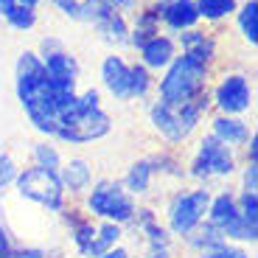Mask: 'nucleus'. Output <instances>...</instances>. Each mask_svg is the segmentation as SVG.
Returning a JSON list of instances; mask_svg holds the SVG:
<instances>
[{"label": "nucleus", "mask_w": 258, "mask_h": 258, "mask_svg": "<svg viewBox=\"0 0 258 258\" xmlns=\"http://www.w3.org/2000/svg\"><path fill=\"white\" fill-rule=\"evenodd\" d=\"M87 211L115 225H126L135 216V200L118 180H98L87 194Z\"/></svg>", "instance_id": "nucleus-5"}, {"label": "nucleus", "mask_w": 258, "mask_h": 258, "mask_svg": "<svg viewBox=\"0 0 258 258\" xmlns=\"http://www.w3.org/2000/svg\"><path fill=\"white\" fill-rule=\"evenodd\" d=\"M98 258H129V252L123 250V247H112V250H107L104 255H98Z\"/></svg>", "instance_id": "nucleus-36"}, {"label": "nucleus", "mask_w": 258, "mask_h": 258, "mask_svg": "<svg viewBox=\"0 0 258 258\" xmlns=\"http://www.w3.org/2000/svg\"><path fill=\"white\" fill-rule=\"evenodd\" d=\"M233 9H236V0H197L200 17H208V20H219L225 14H230Z\"/></svg>", "instance_id": "nucleus-24"}, {"label": "nucleus", "mask_w": 258, "mask_h": 258, "mask_svg": "<svg viewBox=\"0 0 258 258\" xmlns=\"http://www.w3.org/2000/svg\"><path fill=\"white\" fill-rule=\"evenodd\" d=\"M205 71H208V62L194 56V53L174 59L166 79L160 82V98L166 104H182L197 98L202 93V84H205Z\"/></svg>", "instance_id": "nucleus-3"}, {"label": "nucleus", "mask_w": 258, "mask_h": 258, "mask_svg": "<svg viewBox=\"0 0 258 258\" xmlns=\"http://www.w3.org/2000/svg\"><path fill=\"white\" fill-rule=\"evenodd\" d=\"M9 23H12L14 28H31L34 23H37V14H34V6H23V3H14L12 9H9Z\"/></svg>", "instance_id": "nucleus-27"}, {"label": "nucleus", "mask_w": 258, "mask_h": 258, "mask_svg": "<svg viewBox=\"0 0 258 258\" xmlns=\"http://www.w3.org/2000/svg\"><path fill=\"white\" fill-rule=\"evenodd\" d=\"M236 171V157H233V149L227 143H222L219 138H202L200 152L194 157L191 174L200 177V180H208V177H230Z\"/></svg>", "instance_id": "nucleus-8"}, {"label": "nucleus", "mask_w": 258, "mask_h": 258, "mask_svg": "<svg viewBox=\"0 0 258 258\" xmlns=\"http://www.w3.org/2000/svg\"><path fill=\"white\" fill-rule=\"evenodd\" d=\"M45 258H62V255H45Z\"/></svg>", "instance_id": "nucleus-40"}, {"label": "nucleus", "mask_w": 258, "mask_h": 258, "mask_svg": "<svg viewBox=\"0 0 258 258\" xmlns=\"http://www.w3.org/2000/svg\"><path fill=\"white\" fill-rule=\"evenodd\" d=\"M200 258H250L247 255L244 247H233V244H222L216 247V250H208V252H200Z\"/></svg>", "instance_id": "nucleus-30"}, {"label": "nucleus", "mask_w": 258, "mask_h": 258, "mask_svg": "<svg viewBox=\"0 0 258 258\" xmlns=\"http://www.w3.org/2000/svg\"><path fill=\"white\" fill-rule=\"evenodd\" d=\"M71 236H73L76 250L82 252V255H87V252H90L93 239H96V225H93L90 219H76L71 225Z\"/></svg>", "instance_id": "nucleus-21"}, {"label": "nucleus", "mask_w": 258, "mask_h": 258, "mask_svg": "<svg viewBox=\"0 0 258 258\" xmlns=\"http://www.w3.org/2000/svg\"><path fill=\"white\" fill-rule=\"evenodd\" d=\"M208 205H211V191H205V188L177 194L171 205H168V227H171V233H177V236L191 233L200 222H205Z\"/></svg>", "instance_id": "nucleus-7"}, {"label": "nucleus", "mask_w": 258, "mask_h": 258, "mask_svg": "<svg viewBox=\"0 0 258 258\" xmlns=\"http://www.w3.org/2000/svg\"><path fill=\"white\" fill-rule=\"evenodd\" d=\"M59 182H62L64 191L71 194H82L90 188L93 182V171L90 166H87V160H82V157H76V160H68L64 166H59Z\"/></svg>", "instance_id": "nucleus-11"}, {"label": "nucleus", "mask_w": 258, "mask_h": 258, "mask_svg": "<svg viewBox=\"0 0 258 258\" xmlns=\"http://www.w3.org/2000/svg\"><path fill=\"white\" fill-rule=\"evenodd\" d=\"M121 236H123V233H121V225H115V222H104L101 227H96V239H93V244H90L87 258H98V255H104L107 250L118 247Z\"/></svg>", "instance_id": "nucleus-18"}, {"label": "nucleus", "mask_w": 258, "mask_h": 258, "mask_svg": "<svg viewBox=\"0 0 258 258\" xmlns=\"http://www.w3.org/2000/svg\"><path fill=\"white\" fill-rule=\"evenodd\" d=\"M14 250L12 244V233H9V227L0 222V258H9V252Z\"/></svg>", "instance_id": "nucleus-33"}, {"label": "nucleus", "mask_w": 258, "mask_h": 258, "mask_svg": "<svg viewBox=\"0 0 258 258\" xmlns=\"http://www.w3.org/2000/svg\"><path fill=\"white\" fill-rule=\"evenodd\" d=\"M17 3H23V6H34V3H39V0H17Z\"/></svg>", "instance_id": "nucleus-39"}, {"label": "nucleus", "mask_w": 258, "mask_h": 258, "mask_svg": "<svg viewBox=\"0 0 258 258\" xmlns=\"http://www.w3.org/2000/svg\"><path fill=\"white\" fill-rule=\"evenodd\" d=\"M205 107H208V98L202 96V93L197 98H191V101H182V104L157 101L155 107H152V123H155V129L160 135H166L168 141L180 143V141H185L194 132V126L200 123Z\"/></svg>", "instance_id": "nucleus-4"}, {"label": "nucleus", "mask_w": 258, "mask_h": 258, "mask_svg": "<svg viewBox=\"0 0 258 258\" xmlns=\"http://www.w3.org/2000/svg\"><path fill=\"white\" fill-rule=\"evenodd\" d=\"M14 177H17V166H14V160L9 155H0V191H3L9 182H14Z\"/></svg>", "instance_id": "nucleus-31"}, {"label": "nucleus", "mask_w": 258, "mask_h": 258, "mask_svg": "<svg viewBox=\"0 0 258 258\" xmlns=\"http://www.w3.org/2000/svg\"><path fill=\"white\" fill-rule=\"evenodd\" d=\"M236 205H239V213L244 216V219H250V222L258 219V197H255V191H241V197L236 200Z\"/></svg>", "instance_id": "nucleus-28"}, {"label": "nucleus", "mask_w": 258, "mask_h": 258, "mask_svg": "<svg viewBox=\"0 0 258 258\" xmlns=\"http://www.w3.org/2000/svg\"><path fill=\"white\" fill-rule=\"evenodd\" d=\"M98 31L104 34V39H110V42H123L126 39V23L118 12H110V9H104L98 14Z\"/></svg>", "instance_id": "nucleus-20"}, {"label": "nucleus", "mask_w": 258, "mask_h": 258, "mask_svg": "<svg viewBox=\"0 0 258 258\" xmlns=\"http://www.w3.org/2000/svg\"><path fill=\"white\" fill-rule=\"evenodd\" d=\"M149 87H152V79H149L146 68H143V64H132V98L146 96Z\"/></svg>", "instance_id": "nucleus-29"}, {"label": "nucleus", "mask_w": 258, "mask_h": 258, "mask_svg": "<svg viewBox=\"0 0 258 258\" xmlns=\"http://www.w3.org/2000/svg\"><path fill=\"white\" fill-rule=\"evenodd\" d=\"M239 26H241V31H244V37L250 39V42H255L258 39V3L255 0H250V3L239 12Z\"/></svg>", "instance_id": "nucleus-25"}, {"label": "nucleus", "mask_w": 258, "mask_h": 258, "mask_svg": "<svg viewBox=\"0 0 258 258\" xmlns=\"http://www.w3.org/2000/svg\"><path fill=\"white\" fill-rule=\"evenodd\" d=\"M182 48H185V53H194V56L205 59V62L213 56V42L205 37V34H200V31L182 34Z\"/></svg>", "instance_id": "nucleus-23"}, {"label": "nucleus", "mask_w": 258, "mask_h": 258, "mask_svg": "<svg viewBox=\"0 0 258 258\" xmlns=\"http://www.w3.org/2000/svg\"><path fill=\"white\" fill-rule=\"evenodd\" d=\"M17 0H0V14H9V9L14 6Z\"/></svg>", "instance_id": "nucleus-37"}, {"label": "nucleus", "mask_w": 258, "mask_h": 258, "mask_svg": "<svg viewBox=\"0 0 258 258\" xmlns=\"http://www.w3.org/2000/svg\"><path fill=\"white\" fill-rule=\"evenodd\" d=\"M14 188L23 200H31L37 205L48 208V211H62L64 208V188L59 182L56 171H48V168H23L14 177Z\"/></svg>", "instance_id": "nucleus-6"}, {"label": "nucleus", "mask_w": 258, "mask_h": 258, "mask_svg": "<svg viewBox=\"0 0 258 258\" xmlns=\"http://www.w3.org/2000/svg\"><path fill=\"white\" fill-rule=\"evenodd\" d=\"M141 53H143V62H146L149 68H163V64H168L174 59V42L168 37L155 34V37H149L141 45Z\"/></svg>", "instance_id": "nucleus-14"}, {"label": "nucleus", "mask_w": 258, "mask_h": 258, "mask_svg": "<svg viewBox=\"0 0 258 258\" xmlns=\"http://www.w3.org/2000/svg\"><path fill=\"white\" fill-rule=\"evenodd\" d=\"M250 84H247L244 76H225L222 79V84L216 87V104H219L222 110L227 112V115H239V112H244L247 107H250Z\"/></svg>", "instance_id": "nucleus-9"}, {"label": "nucleus", "mask_w": 258, "mask_h": 258, "mask_svg": "<svg viewBox=\"0 0 258 258\" xmlns=\"http://www.w3.org/2000/svg\"><path fill=\"white\" fill-rule=\"evenodd\" d=\"M222 233H225V239H236V241H255V239H258V227H255V222L244 219L241 213H239V216H236V219H233Z\"/></svg>", "instance_id": "nucleus-22"}, {"label": "nucleus", "mask_w": 258, "mask_h": 258, "mask_svg": "<svg viewBox=\"0 0 258 258\" xmlns=\"http://www.w3.org/2000/svg\"><path fill=\"white\" fill-rule=\"evenodd\" d=\"M236 216H239V205H236V197H233V194L222 191V194H216V197H211V205H208V222H211V225L225 230Z\"/></svg>", "instance_id": "nucleus-12"}, {"label": "nucleus", "mask_w": 258, "mask_h": 258, "mask_svg": "<svg viewBox=\"0 0 258 258\" xmlns=\"http://www.w3.org/2000/svg\"><path fill=\"white\" fill-rule=\"evenodd\" d=\"M149 258H171L168 250H149Z\"/></svg>", "instance_id": "nucleus-38"}, {"label": "nucleus", "mask_w": 258, "mask_h": 258, "mask_svg": "<svg viewBox=\"0 0 258 258\" xmlns=\"http://www.w3.org/2000/svg\"><path fill=\"white\" fill-rule=\"evenodd\" d=\"M255 177H258V166H255V163H250V166L244 168V177H241V182H244L241 191H255Z\"/></svg>", "instance_id": "nucleus-34"}, {"label": "nucleus", "mask_w": 258, "mask_h": 258, "mask_svg": "<svg viewBox=\"0 0 258 258\" xmlns=\"http://www.w3.org/2000/svg\"><path fill=\"white\" fill-rule=\"evenodd\" d=\"M213 138H219L222 143L227 146H236V143H244L250 138L247 132V123L239 121V118H230V115H222L213 121Z\"/></svg>", "instance_id": "nucleus-17"}, {"label": "nucleus", "mask_w": 258, "mask_h": 258, "mask_svg": "<svg viewBox=\"0 0 258 258\" xmlns=\"http://www.w3.org/2000/svg\"><path fill=\"white\" fill-rule=\"evenodd\" d=\"M157 174V166L155 160H138L135 166L129 168L126 180H123V188H126L132 197H141V194L149 191V185H152V180H155Z\"/></svg>", "instance_id": "nucleus-16"}, {"label": "nucleus", "mask_w": 258, "mask_h": 258, "mask_svg": "<svg viewBox=\"0 0 258 258\" xmlns=\"http://www.w3.org/2000/svg\"><path fill=\"white\" fill-rule=\"evenodd\" d=\"M255 157H258V138L250 135V143H247V160L255 163ZM255 166H258V163H255Z\"/></svg>", "instance_id": "nucleus-35"}, {"label": "nucleus", "mask_w": 258, "mask_h": 258, "mask_svg": "<svg viewBox=\"0 0 258 258\" xmlns=\"http://www.w3.org/2000/svg\"><path fill=\"white\" fill-rule=\"evenodd\" d=\"M34 160H37L39 168H48V171H59V166H62L59 152L53 146H48V143H37L34 146Z\"/></svg>", "instance_id": "nucleus-26"}, {"label": "nucleus", "mask_w": 258, "mask_h": 258, "mask_svg": "<svg viewBox=\"0 0 258 258\" xmlns=\"http://www.w3.org/2000/svg\"><path fill=\"white\" fill-rule=\"evenodd\" d=\"M48 252L39 250V247H14L12 252H9V258H45Z\"/></svg>", "instance_id": "nucleus-32"}, {"label": "nucleus", "mask_w": 258, "mask_h": 258, "mask_svg": "<svg viewBox=\"0 0 258 258\" xmlns=\"http://www.w3.org/2000/svg\"><path fill=\"white\" fill-rule=\"evenodd\" d=\"M163 17L171 28L177 31H185L191 28L197 20H200V12H197V3L194 0H171L166 9H163Z\"/></svg>", "instance_id": "nucleus-15"}, {"label": "nucleus", "mask_w": 258, "mask_h": 258, "mask_svg": "<svg viewBox=\"0 0 258 258\" xmlns=\"http://www.w3.org/2000/svg\"><path fill=\"white\" fill-rule=\"evenodd\" d=\"M56 6L76 20H98V14L104 12L101 0H56Z\"/></svg>", "instance_id": "nucleus-19"}, {"label": "nucleus", "mask_w": 258, "mask_h": 258, "mask_svg": "<svg viewBox=\"0 0 258 258\" xmlns=\"http://www.w3.org/2000/svg\"><path fill=\"white\" fill-rule=\"evenodd\" d=\"M110 132V115L101 110L98 93L87 90L82 96H73V101L59 112V121L53 135L68 143H87L98 141Z\"/></svg>", "instance_id": "nucleus-2"}, {"label": "nucleus", "mask_w": 258, "mask_h": 258, "mask_svg": "<svg viewBox=\"0 0 258 258\" xmlns=\"http://www.w3.org/2000/svg\"><path fill=\"white\" fill-rule=\"evenodd\" d=\"M17 96L23 110L28 112L31 123L45 132L53 135L59 121V112L64 110V104L59 101V96L53 93V84L45 73V64L37 53H23L17 62Z\"/></svg>", "instance_id": "nucleus-1"}, {"label": "nucleus", "mask_w": 258, "mask_h": 258, "mask_svg": "<svg viewBox=\"0 0 258 258\" xmlns=\"http://www.w3.org/2000/svg\"><path fill=\"white\" fill-rule=\"evenodd\" d=\"M101 79L107 90L118 98H132V64H126L121 56H107L101 64Z\"/></svg>", "instance_id": "nucleus-10"}, {"label": "nucleus", "mask_w": 258, "mask_h": 258, "mask_svg": "<svg viewBox=\"0 0 258 258\" xmlns=\"http://www.w3.org/2000/svg\"><path fill=\"white\" fill-rule=\"evenodd\" d=\"M185 241H188V247H194L197 252H208V250L222 247L227 239H225V233H222L216 225H211V222H200L191 233H185Z\"/></svg>", "instance_id": "nucleus-13"}]
</instances>
